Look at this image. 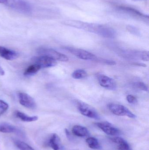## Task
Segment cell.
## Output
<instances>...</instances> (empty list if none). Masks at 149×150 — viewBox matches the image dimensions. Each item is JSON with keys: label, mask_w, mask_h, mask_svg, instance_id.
I'll return each instance as SVG.
<instances>
[{"label": "cell", "mask_w": 149, "mask_h": 150, "mask_svg": "<svg viewBox=\"0 0 149 150\" xmlns=\"http://www.w3.org/2000/svg\"><path fill=\"white\" fill-rule=\"evenodd\" d=\"M2 4L24 14H28L31 11L30 5L24 0H3Z\"/></svg>", "instance_id": "cell-1"}, {"label": "cell", "mask_w": 149, "mask_h": 150, "mask_svg": "<svg viewBox=\"0 0 149 150\" xmlns=\"http://www.w3.org/2000/svg\"><path fill=\"white\" fill-rule=\"evenodd\" d=\"M37 53L40 56L48 57L55 61L66 62L69 60L66 55L51 48L41 47L38 49Z\"/></svg>", "instance_id": "cell-2"}, {"label": "cell", "mask_w": 149, "mask_h": 150, "mask_svg": "<svg viewBox=\"0 0 149 150\" xmlns=\"http://www.w3.org/2000/svg\"><path fill=\"white\" fill-rule=\"evenodd\" d=\"M108 108L111 112L118 116H127L132 119H135L136 116L128 108L122 105L116 103H110L108 105Z\"/></svg>", "instance_id": "cell-3"}, {"label": "cell", "mask_w": 149, "mask_h": 150, "mask_svg": "<svg viewBox=\"0 0 149 150\" xmlns=\"http://www.w3.org/2000/svg\"><path fill=\"white\" fill-rule=\"evenodd\" d=\"M78 108L80 112L84 116L95 120L100 119L98 112L92 107L84 103H78Z\"/></svg>", "instance_id": "cell-4"}, {"label": "cell", "mask_w": 149, "mask_h": 150, "mask_svg": "<svg viewBox=\"0 0 149 150\" xmlns=\"http://www.w3.org/2000/svg\"><path fill=\"white\" fill-rule=\"evenodd\" d=\"M66 49L74 56L81 59L85 60H96V57L94 54L85 50L72 47H67Z\"/></svg>", "instance_id": "cell-5"}, {"label": "cell", "mask_w": 149, "mask_h": 150, "mask_svg": "<svg viewBox=\"0 0 149 150\" xmlns=\"http://www.w3.org/2000/svg\"><path fill=\"white\" fill-rule=\"evenodd\" d=\"M96 125L104 133L108 135L115 137L118 136L120 134L121 132L120 129L109 122H97Z\"/></svg>", "instance_id": "cell-6"}, {"label": "cell", "mask_w": 149, "mask_h": 150, "mask_svg": "<svg viewBox=\"0 0 149 150\" xmlns=\"http://www.w3.org/2000/svg\"><path fill=\"white\" fill-rule=\"evenodd\" d=\"M19 103L24 107L34 109L36 108V104L34 99L25 93L18 92L17 93Z\"/></svg>", "instance_id": "cell-7"}, {"label": "cell", "mask_w": 149, "mask_h": 150, "mask_svg": "<svg viewBox=\"0 0 149 150\" xmlns=\"http://www.w3.org/2000/svg\"><path fill=\"white\" fill-rule=\"evenodd\" d=\"M31 60L34 64L38 65L41 68L52 67L57 65L56 61L45 56H39L33 57Z\"/></svg>", "instance_id": "cell-8"}, {"label": "cell", "mask_w": 149, "mask_h": 150, "mask_svg": "<svg viewBox=\"0 0 149 150\" xmlns=\"http://www.w3.org/2000/svg\"><path fill=\"white\" fill-rule=\"evenodd\" d=\"M97 78L99 84L104 88L111 90L116 89V83L113 79L102 74L98 75Z\"/></svg>", "instance_id": "cell-9"}, {"label": "cell", "mask_w": 149, "mask_h": 150, "mask_svg": "<svg viewBox=\"0 0 149 150\" xmlns=\"http://www.w3.org/2000/svg\"><path fill=\"white\" fill-rule=\"evenodd\" d=\"M0 56L7 60L12 61L18 58V54L15 51L0 46Z\"/></svg>", "instance_id": "cell-10"}, {"label": "cell", "mask_w": 149, "mask_h": 150, "mask_svg": "<svg viewBox=\"0 0 149 150\" xmlns=\"http://www.w3.org/2000/svg\"><path fill=\"white\" fill-rule=\"evenodd\" d=\"M113 142L117 145L119 150H131L128 143L122 137L115 136L110 138Z\"/></svg>", "instance_id": "cell-11"}, {"label": "cell", "mask_w": 149, "mask_h": 150, "mask_svg": "<svg viewBox=\"0 0 149 150\" xmlns=\"http://www.w3.org/2000/svg\"><path fill=\"white\" fill-rule=\"evenodd\" d=\"M0 133L21 134L20 129L17 127L7 122L0 123Z\"/></svg>", "instance_id": "cell-12"}, {"label": "cell", "mask_w": 149, "mask_h": 150, "mask_svg": "<svg viewBox=\"0 0 149 150\" xmlns=\"http://www.w3.org/2000/svg\"><path fill=\"white\" fill-rule=\"evenodd\" d=\"M47 144L53 150H60L62 148L60 138L56 134H53L50 137Z\"/></svg>", "instance_id": "cell-13"}, {"label": "cell", "mask_w": 149, "mask_h": 150, "mask_svg": "<svg viewBox=\"0 0 149 150\" xmlns=\"http://www.w3.org/2000/svg\"><path fill=\"white\" fill-rule=\"evenodd\" d=\"M72 131L74 135L80 137L89 136L90 133L87 128L80 125H75L73 127Z\"/></svg>", "instance_id": "cell-14"}, {"label": "cell", "mask_w": 149, "mask_h": 150, "mask_svg": "<svg viewBox=\"0 0 149 150\" xmlns=\"http://www.w3.org/2000/svg\"><path fill=\"white\" fill-rule=\"evenodd\" d=\"M15 116L18 119L21 120L26 122H31L36 121L38 119V117L37 116H30L27 115L25 114L22 112H19V111H16L15 113Z\"/></svg>", "instance_id": "cell-15"}, {"label": "cell", "mask_w": 149, "mask_h": 150, "mask_svg": "<svg viewBox=\"0 0 149 150\" xmlns=\"http://www.w3.org/2000/svg\"><path fill=\"white\" fill-rule=\"evenodd\" d=\"M86 142L91 149L95 150H100L101 149V145L99 141L94 137H88L86 139Z\"/></svg>", "instance_id": "cell-16"}, {"label": "cell", "mask_w": 149, "mask_h": 150, "mask_svg": "<svg viewBox=\"0 0 149 150\" xmlns=\"http://www.w3.org/2000/svg\"><path fill=\"white\" fill-rule=\"evenodd\" d=\"M40 66L37 64H34L28 67L24 71V76H31L35 74L41 69Z\"/></svg>", "instance_id": "cell-17"}, {"label": "cell", "mask_w": 149, "mask_h": 150, "mask_svg": "<svg viewBox=\"0 0 149 150\" xmlns=\"http://www.w3.org/2000/svg\"><path fill=\"white\" fill-rule=\"evenodd\" d=\"M15 144L20 150H35L31 146L22 141H15Z\"/></svg>", "instance_id": "cell-18"}, {"label": "cell", "mask_w": 149, "mask_h": 150, "mask_svg": "<svg viewBox=\"0 0 149 150\" xmlns=\"http://www.w3.org/2000/svg\"><path fill=\"white\" fill-rule=\"evenodd\" d=\"M72 76L75 79H80L86 77L87 76V73L83 69H78L73 72Z\"/></svg>", "instance_id": "cell-19"}, {"label": "cell", "mask_w": 149, "mask_h": 150, "mask_svg": "<svg viewBox=\"0 0 149 150\" xmlns=\"http://www.w3.org/2000/svg\"><path fill=\"white\" fill-rule=\"evenodd\" d=\"M134 86L137 89H140L142 91H148V86L146 85V84L144 83L143 82H136L134 83Z\"/></svg>", "instance_id": "cell-20"}, {"label": "cell", "mask_w": 149, "mask_h": 150, "mask_svg": "<svg viewBox=\"0 0 149 150\" xmlns=\"http://www.w3.org/2000/svg\"><path fill=\"white\" fill-rule=\"evenodd\" d=\"M9 108V105L8 103L3 100H0V115L4 113Z\"/></svg>", "instance_id": "cell-21"}, {"label": "cell", "mask_w": 149, "mask_h": 150, "mask_svg": "<svg viewBox=\"0 0 149 150\" xmlns=\"http://www.w3.org/2000/svg\"><path fill=\"white\" fill-rule=\"evenodd\" d=\"M127 100L129 103L130 104H135L137 102V99L132 95H128L127 96Z\"/></svg>", "instance_id": "cell-22"}, {"label": "cell", "mask_w": 149, "mask_h": 150, "mask_svg": "<svg viewBox=\"0 0 149 150\" xmlns=\"http://www.w3.org/2000/svg\"><path fill=\"white\" fill-rule=\"evenodd\" d=\"M141 59L144 61L148 62L149 61V52L148 51H145L143 52L141 54Z\"/></svg>", "instance_id": "cell-23"}, {"label": "cell", "mask_w": 149, "mask_h": 150, "mask_svg": "<svg viewBox=\"0 0 149 150\" xmlns=\"http://www.w3.org/2000/svg\"><path fill=\"white\" fill-rule=\"evenodd\" d=\"M4 74H5V72H4V70L0 66V76H3Z\"/></svg>", "instance_id": "cell-24"}]
</instances>
